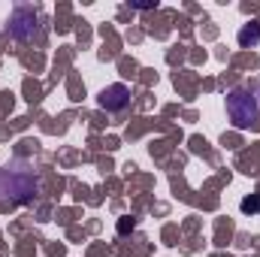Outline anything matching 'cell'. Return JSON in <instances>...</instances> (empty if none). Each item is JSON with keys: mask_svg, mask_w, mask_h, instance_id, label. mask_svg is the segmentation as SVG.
I'll use <instances>...</instances> for the list:
<instances>
[{"mask_svg": "<svg viewBox=\"0 0 260 257\" xmlns=\"http://www.w3.org/2000/svg\"><path fill=\"white\" fill-rule=\"evenodd\" d=\"M37 194V176L27 173V170H18V167H3L0 170V197H9V200H30Z\"/></svg>", "mask_w": 260, "mask_h": 257, "instance_id": "cell-1", "label": "cell"}, {"mask_svg": "<svg viewBox=\"0 0 260 257\" xmlns=\"http://www.w3.org/2000/svg\"><path fill=\"white\" fill-rule=\"evenodd\" d=\"M227 115H230V121H233L236 127L254 124V121L260 118L257 97H254L251 91H242V88L230 91V94H227Z\"/></svg>", "mask_w": 260, "mask_h": 257, "instance_id": "cell-2", "label": "cell"}, {"mask_svg": "<svg viewBox=\"0 0 260 257\" xmlns=\"http://www.w3.org/2000/svg\"><path fill=\"white\" fill-rule=\"evenodd\" d=\"M37 21H40L37 9H30V6H18V9L12 12V18H9V34L18 37V40H30V37L37 34Z\"/></svg>", "mask_w": 260, "mask_h": 257, "instance_id": "cell-3", "label": "cell"}, {"mask_svg": "<svg viewBox=\"0 0 260 257\" xmlns=\"http://www.w3.org/2000/svg\"><path fill=\"white\" fill-rule=\"evenodd\" d=\"M127 103H130V91L124 85H109V88L100 94V106L109 109V112H118V109H124Z\"/></svg>", "mask_w": 260, "mask_h": 257, "instance_id": "cell-4", "label": "cell"}, {"mask_svg": "<svg viewBox=\"0 0 260 257\" xmlns=\"http://www.w3.org/2000/svg\"><path fill=\"white\" fill-rule=\"evenodd\" d=\"M257 43H260V21H248V24L239 30V46L251 49V46H257Z\"/></svg>", "mask_w": 260, "mask_h": 257, "instance_id": "cell-5", "label": "cell"}, {"mask_svg": "<svg viewBox=\"0 0 260 257\" xmlns=\"http://www.w3.org/2000/svg\"><path fill=\"white\" fill-rule=\"evenodd\" d=\"M260 203H257V197H248V200H242V212H254Z\"/></svg>", "mask_w": 260, "mask_h": 257, "instance_id": "cell-6", "label": "cell"}]
</instances>
